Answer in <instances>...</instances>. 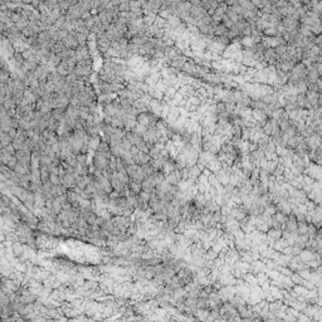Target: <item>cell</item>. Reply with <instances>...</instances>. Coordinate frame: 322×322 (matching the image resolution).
I'll return each instance as SVG.
<instances>
[{
  "mask_svg": "<svg viewBox=\"0 0 322 322\" xmlns=\"http://www.w3.org/2000/svg\"><path fill=\"white\" fill-rule=\"evenodd\" d=\"M277 152H278V155H286L287 152H286V150L284 148H282L281 146H278L277 147Z\"/></svg>",
  "mask_w": 322,
  "mask_h": 322,
  "instance_id": "obj_3",
  "label": "cell"
},
{
  "mask_svg": "<svg viewBox=\"0 0 322 322\" xmlns=\"http://www.w3.org/2000/svg\"><path fill=\"white\" fill-rule=\"evenodd\" d=\"M242 43H243V44H247V45H253V42H252L251 37H244V39L242 40Z\"/></svg>",
  "mask_w": 322,
  "mask_h": 322,
  "instance_id": "obj_2",
  "label": "cell"
},
{
  "mask_svg": "<svg viewBox=\"0 0 322 322\" xmlns=\"http://www.w3.org/2000/svg\"><path fill=\"white\" fill-rule=\"evenodd\" d=\"M263 59H266L268 63H273V64H277L279 62V57L276 54L274 49L273 48H267L263 53Z\"/></svg>",
  "mask_w": 322,
  "mask_h": 322,
  "instance_id": "obj_1",
  "label": "cell"
}]
</instances>
